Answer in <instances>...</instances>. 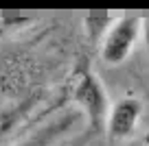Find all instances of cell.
Returning <instances> with one entry per match:
<instances>
[{
    "mask_svg": "<svg viewBox=\"0 0 149 146\" xmlns=\"http://www.w3.org/2000/svg\"><path fill=\"white\" fill-rule=\"evenodd\" d=\"M143 103L136 96H123L112 103L110 116L105 122V135L112 142H125L134 135L140 118H143Z\"/></svg>",
    "mask_w": 149,
    "mask_h": 146,
    "instance_id": "3957f363",
    "label": "cell"
},
{
    "mask_svg": "<svg viewBox=\"0 0 149 146\" xmlns=\"http://www.w3.org/2000/svg\"><path fill=\"white\" fill-rule=\"evenodd\" d=\"M140 24H143V18L138 15H118L114 20V24L110 26L107 35L99 46V55L103 63L121 65L132 55V50L140 39Z\"/></svg>",
    "mask_w": 149,
    "mask_h": 146,
    "instance_id": "7a4b0ae2",
    "label": "cell"
},
{
    "mask_svg": "<svg viewBox=\"0 0 149 146\" xmlns=\"http://www.w3.org/2000/svg\"><path fill=\"white\" fill-rule=\"evenodd\" d=\"M68 127H70V116H66V118H61V120H55V122L42 127L40 131H35L33 135H29L26 140H22L15 146H51Z\"/></svg>",
    "mask_w": 149,
    "mask_h": 146,
    "instance_id": "277c9868",
    "label": "cell"
},
{
    "mask_svg": "<svg viewBox=\"0 0 149 146\" xmlns=\"http://www.w3.org/2000/svg\"><path fill=\"white\" fill-rule=\"evenodd\" d=\"M72 103L86 116L90 129L105 131V122H107V116H110L112 103H110V94H107L105 85L92 70H84L74 76Z\"/></svg>",
    "mask_w": 149,
    "mask_h": 146,
    "instance_id": "6da1fadb",
    "label": "cell"
},
{
    "mask_svg": "<svg viewBox=\"0 0 149 146\" xmlns=\"http://www.w3.org/2000/svg\"><path fill=\"white\" fill-rule=\"evenodd\" d=\"M136 146H143V144H136Z\"/></svg>",
    "mask_w": 149,
    "mask_h": 146,
    "instance_id": "52a82bcc",
    "label": "cell"
},
{
    "mask_svg": "<svg viewBox=\"0 0 149 146\" xmlns=\"http://www.w3.org/2000/svg\"><path fill=\"white\" fill-rule=\"evenodd\" d=\"M140 39H143V46L149 55V15L143 18V24H140Z\"/></svg>",
    "mask_w": 149,
    "mask_h": 146,
    "instance_id": "8992f818",
    "label": "cell"
},
{
    "mask_svg": "<svg viewBox=\"0 0 149 146\" xmlns=\"http://www.w3.org/2000/svg\"><path fill=\"white\" fill-rule=\"evenodd\" d=\"M118 15H86L84 18V31H86V37H88L90 44H94L99 48L103 41V37L107 35V31H110V26L114 24V20H116Z\"/></svg>",
    "mask_w": 149,
    "mask_h": 146,
    "instance_id": "5b68a950",
    "label": "cell"
},
{
    "mask_svg": "<svg viewBox=\"0 0 149 146\" xmlns=\"http://www.w3.org/2000/svg\"><path fill=\"white\" fill-rule=\"evenodd\" d=\"M147 146H149V144H147Z\"/></svg>",
    "mask_w": 149,
    "mask_h": 146,
    "instance_id": "ba28073f",
    "label": "cell"
}]
</instances>
